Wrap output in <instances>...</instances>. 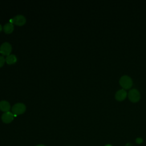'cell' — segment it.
<instances>
[{"instance_id":"cell-6","label":"cell","mask_w":146,"mask_h":146,"mask_svg":"<svg viewBox=\"0 0 146 146\" xmlns=\"http://www.w3.org/2000/svg\"><path fill=\"white\" fill-rule=\"evenodd\" d=\"M127 96V92L124 89H120L116 91L115 98L117 101H123Z\"/></svg>"},{"instance_id":"cell-3","label":"cell","mask_w":146,"mask_h":146,"mask_svg":"<svg viewBox=\"0 0 146 146\" xmlns=\"http://www.w3.org/2000/svg\"><path fill=\"white\" fill-rule=\"evenodd\" d=\"M128 97L131 102L137 103L140 99V94L137 90L133 88L128 92Z\"/></svg>"},{"instance_id":"cell-7","label":"cell","mask_w":146,"mask_h":146,"mask_svg":"<svg viewBox=\"0 0 146 146\" xmlns=\"http://www.w3.org/2000/svg\"><path fill=\"white\" fill-rule=\"evenodd\" d=\"M13 23H14L16 25L22 26L24 24H25L26 22V19L23 15L19 14L17 15L13 18Z\"/></svg>"},{"instance_id":"cell-12","label":"cell","mask_w":146,"mask_h":146,"mask_svg":"<svg viewBox=\"0 0 146 146\" xmlns=\"http://www.w3.org/2000/svg\"><path fill=\"white\" fill-rule=\"evenodd\" d=\"M136 142L137 144H141V143L143 142V139H142L141 138H140V137H138V138H137V139H136Z\"/></svg>"},{"instance_id":"cell-11","label":"cell","mask_w":146,"mask_h":146,"mask_svg":"<svg viewBox=\"0 0 146 146\" xmlns=\"http://www.w3.org/2000/svg\"><path fill=\"white\" fill-rule=\"evenodd\" d=\"M5 62L6 61L5 58L3 56L0 55V68L3 66Z\"/></svg>"},{"instance_id":"cell-4","label":"cell","mask_w":146,"mask_h":146,"mask_svg":"<svg viewBox=\"0 0 146 146\" xmlns=\"http://www.w3.org/2000/svg\"><path fill=\"white\" fill-rule=\"evenodd\" d=\"M12 50L11 45L10 43L5 42H3L0 46V53L6 56L10 54Z\"/></svg>"},{"instance_id":"cell-15","label":"cell","mask_w":146,"mask_h":146,"mask_svg":"<svg viewBox=\"0 0 146 146\" xmlns=\"http://www.w3.org/2000/svg\"><path fill=\"white\" fill-rule=\"evenodd\" d=\"M105 146H112L111 145H110V144H107V145H106Z\"/></svg>"},{"instance_id":"cell-9","label":"cell","mask_w":146,"mask_h":146,"mask_svg":"<svg viewBox=\"0 0 146 146\" xmlns=\"http://www.w3.org/2000/svg\"><path fill=\"white\" fill-rule=\"evenodd\" d=\"M5 61L8 64H13L17 62V58L15 55L10 54V55L6 56L5 59Z\"/></svg>"},{"instance_id":"cell-10","label":"cell","mask_w":146,"mask_h":146,"mask_svg":"<svg viewBox=\"0 0 146 146\" xmlns=\"http://www.w3.org/2000/svg\"><path fill=\"white\" fill-rule=\"evenodd\" d=\"M3 30L5 33L10 34L14 30V25L13 23H11L10 22L7 23L3 26Z\"/></svg>"},{"instance_id":"cell-1","label":"cell","mask_w":146,"mask_h":146,"mask_svg":"<svg viewBox=\"0 0 146 146\" xmlns=\"http://www.w3.org/2000/svg\"><path fill=\"white\" fill-rule=\"evenodd\" d=\"M119 84L123 89L127 90L132 87L133 82L132 79L129 76L123 75L119 79Z\"/></svg>"},{"instance_id":"cell-5","label":"cell","mask_w":146,"mask_h":146,"mask_svg":"<svg viewBox=\"0 0 146 146\" xmlns=\"http://www.w3.org/2000/svg\"><path fill=\"white\" fill-rule=\"evenodd\" d=\"M14 114L12 113V112H10V111L4 112L1 116V119L2 121L6 124L11 123L14 120Z\"/></svg>"},{"instance_id":"cell-2","label":"cell","mask_w":146,"mask_h":146,"mask_svg":"<svg viewBox=\"0 0 146 146\" xmlns=\"http://www.w3.org/2000/svg\"><path fill=\"white\" fill-rule=\"evenodd\" d=\"M26 109V106L23 103H17L13 105L11 108V111L12 113L14 114V116H17V115L23 113L25 112Z\"/></svg>"},{"instance_id":"cell-8","label":"cell","mask_w":146,"mask_h":146,"mask_svg":"<svg viewBox=\"0 0 146 146\" xmlns=\"http://www.w3.org/2000/svg\"><path fill=\"white\" fill-rule=\"evenodd\" d=\"M11 108L10 103L6 100H1L0 102V110L6 112L10 111Z\"/></svg>"},{"instance_id":"cell-13","label":"cell","mask_w":146,"mask_h":146,"mask_svg":"<svg viewBox=\"0 0 146 146\" xmlns=\"http://www.w3.org/2000/svg\"><path fill=\"white\" fill-rule=\"evenodd\" d=\"M2 30V26H1V25H0V31H1Z\"/></svg>"},{"instance_id":"cell-14","label":"cell","mask_w":146,"mask_h":146,"mask_svg":"<svg viewBox=\"0 0 146 146\" xmlns=\"http://www.w3.org/2000/svg\"><path fill=\"white\" fill-rule=\"evenodd\" d=\"M36 146H45V145H42V144H39V145H36Z\"/></svg>"}]
</instances>
